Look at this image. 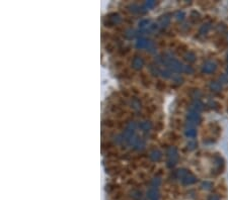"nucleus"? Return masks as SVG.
<instances>
[{
  "label": "nucleus",
  "instance_id": "obj_1",
  "mask_svg": "<svg viewBox=\"0 0 228 200\" xmlns=\"http://www.w3.org/2000/svg\"><path fill=\"white\" fill-rule=\"evenodd\" d=\"M210 200H219V198H218L217 196H212V197L210 198Z\"/></svg>",
  "mask_w": 228,
  "mask_h": 200
}]
</instances>
